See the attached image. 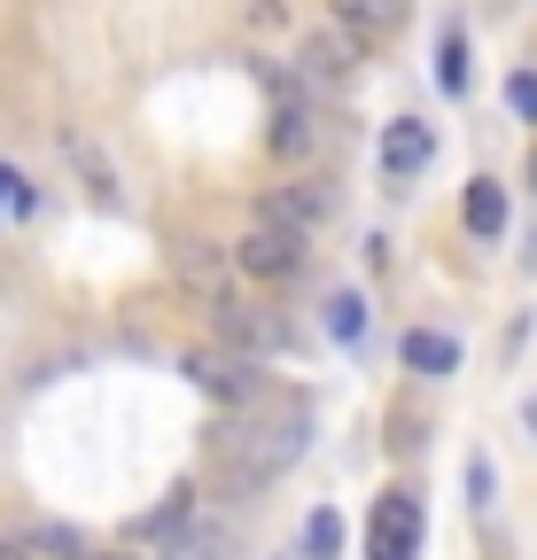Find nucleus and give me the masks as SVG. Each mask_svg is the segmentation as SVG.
Here are the masks:
<instances>
[{
	"label": "nucleus",
	"mask_w": 537,
	"mask_h": 560,
	"mask_svg": "<svg viewBox=\"0 0 537 560\" xmlns=\"http://www.w3.org/2000/svg\"><path fill=\"white\" fill-rule=\"evenodd\" d=\"M304 444H312V420H304V405H242V420L234 429H219L211 436V452H219V475L234 482V490H265L289 459H304Z\"/></svg>",
	"instance_id": "f257e3e1"
},
{
	"label": "nucleus",
	"mask_w": 537,
	"mask_h": 560,
	"mask_svg": "<svg viewBox=\"0 0 537 560\" xmlns=\"http://www.w3.org/2000/svg\"><path fill=\"white\" fill-rule=\"evenodd\" d=\"M421 537H429V506L413 490H382L366 514V560H421Z\"/></svg>",
	"instance_id": "f03ea898"
},
{
	"label": "nucleus",
	"mask_w": 537,
	"mask_h": 560,
	"mask_svg": "<svg viewBox=\"0 0 537 560\" xmlns=\"http://www.w3.org/2000/svg\"><path fill=\"white\" fill-rule=\"evenodd\" d=\"M304 234L296 226H273V219H249L242 242H234V272L242 280H296L304 272Z\"/></svg>",
	"instance_id": "7ed1b4c3"
},
{
	"label": "nucleus",
	"mask_w": 537,
	"mask_h": 560,
	"mask_svg": "<svg viewBox=\"0 0 537 560\" xmlns=\"http://www.w3.org/2000/svg\"><path fill=\"white\" fill-rule=\"evenodd\" d=\"M179 374L203 389V397H219V405H257L265 397V382H257V359H242V350H187L179 359Z\"/></svg>",
	"instance_id": "20e7f679"
},
{
	"label": "nucleus",
	"mask_w": 537,
	"mask_h": 560,
	"mask_svg": "<svg viewBox=\"0 0 537 560\" xmlns=\"http://www.w3.org/2000/svg\"><path fill=\"white\" fill-rule=\"evenodd\" d=\"M374 164H382V179H389V187L421 179V172L436 164V132H429L421 117H389V125H382V149H374Z\"/></svg>",
	"instance_id": "39448f33"
},
{
	"label": "nucleus",
	"mask_w": 537,
	"mask_h": 560,
	"mask_svg": "<svg viewBox=\"0 0 537 560\" xmlns=\"http://www.w3.org/2000/svg\"><path fill=\"white\" fill-rule=\"evenodd\" d=\"M359 62H366V47H359L343 24H319V32H304V62H296V79H304V94H312V86H343Z\"/></svg>",
	"instance_id": "423d86ee"
},
{
	"label": "nucleus",
	"mask_w": 537,
	"mask_h": 560,
	"mask_svg": "<svg viewBox=\"0 0 537 560\" xmlns=\"http://www.w3.org/2000/svg\"><path fill=\"white\" fill-rule=\"evenodd\" d=\"M211 319H219V342L242 350V359H273V350H289V327L265 312V304H234V296H226Z\"/></svg>",
	"instance_id": "0eeeda50"
},
{
	"label": "nucleus",
	"mask_w": 537,
	"mask_h": 560,
	"mask_svg": "<svg viewBox=\"0 0 537 560\" xmlns=\"http://www.w3.org/2000/svg\"><path fill=\"white\" fill-rule=\"evenodd\" d=\"M406 16H413V0H327V24H343L359 47L397 39V32H406Z\"/></svg>",
	"instance_id": "6e6552de"
},
{
	"label": "nucleus",
	"mask_w": 537,
	"mask_h": 560,
	"mask_svg": "<svg viewBox=\"0 0 537 560\" xmlns=\"http://www.w3.org/2000/svg\"><path fill=\"white\" fill-rule=\"evenodd\" d=\"M327 210H335V202H327V187H304V179H289V187H273V195L257 202V219H273V226H296V234L312 242V226L327 219Z\"/></svg>",
	"instance_id": "1a4fd4ad"
},
{
	"label": "nucleus",
	"mask_w": 537,
	"mask_h": 560,
	"mask_svg": "<svg viewBox=\"0 0 537 560\" xmlns=\"http://www.w3.org/2000/svg\"><path fill=\"white\" fill-rule=\"evenodd\" d=\"M397 359H406V374H421V382H444V374H459V335H444V327H406Z\"/></svg>",
	"instance_id": "9d476101"
},
{
	"label": "nucleus",
	"mask_w": 537,
	"mask_h": 560,
	"mask_svg": "<svg viewBox=\"0 0 537 560\" xmlns=\"http://www.w3.org/2000/svg\"><path fill=\"white\" fill-rule=\"evenodd\" d=\"M234 522H219V514H195L179 537H164V560H234Z\"/></svg>",
	"instance_id": "9b49d317"
},
{
	"label": "nucleus",
	"mask_w": 537,
	"mask_h": 560,
	"mask_svg": "<svg viewBox=\"0 0 537 560\" xmlns=\"http://www.w3.org/2000/svg\"><path fill=\"white\" fill-rule=\"evenodd\" d=\"M459 219H467V234H476V242H499V234H506V187H499L491 172H476V179H467V195H459Z\"/></svg>",
	"instance_id": "f8f14e48"
},
{
	"label": "nucleus",
	"mask_w": 537,
	"mask_h": 560,
	"mask_svg": "<svg viewBox=\"0 0 537 560\" xmlns=\"http://www.w3.org/2000/svg\"><path fill=\"white\" fill-rule=\"evenodd\" d=\"M226 265H234V249H211V242H187V249H179V272H187V289L203 296L211 312L226 304Z\"/></svg>",
	"instance_id": "ddd939ff"
},
{
	"label": "nucleus",
	"mask_w": 537,
	"mask_h": 560,
	"mask_svg": "<svg viewBox=\"0 0 537 560\" xmlns=\"http://www.w3.org/2000/svg\"><path fill=\"white\" fill-rule=\"evenodd\" d=\"M366 327H374V312H366V296H359V289H335V296H327V335L343 342V350H359V342H366Z\"/></svg>",
	"instance_id": "4468645a"
},
{
	"label": "nucleus",
	"mask_w": 537,
	"mask_h": 560,
	"mask_svg": "<svg viewBox=\"0 0 537 560\" xmlns=\"http://www.w3.org/2000/svg\"><path fill=\"white\" fill-rule=\"evenodd\" d=\"M187 522H195V490H187V482H179V490H172V499H164V506H156V514H141V522H132V537H141V545H149V537H156V545H164V537H179V529H187Z\"/></svg>",
	"instance_id": "2eb2a0df"
},
{
	"label": "nucleus",
	"mask_w": 537,
	"mask_h": 560,
	"mask_svg": "<svg viewBox=\"0 0 537 560\" xmlns=\"http://www.w3.org/2000/svg\"><path fill=\"white\" fill-rule=\"evenodd\" d=\"M436 86L444 94H467V32L459 24H444V39H436Z\"/></svg>",
	"instance_id": "dca6fc26"
},
{
	"label": "nucleus",
	"mask_w": 537,
	"mask_h": 560,
	"mask_svg": "<svg viewBox=\"0 0 537 560\" xmlns=\"http://www.w3.org/2000/svg\"><path fill=\"white\" fill-rule=\"evenodd\" d=\"M335 552H343V514L319 506V514L304 522V552H296V560H335Z\"/></svg>",
	"instance_id": "f3484780"
},
{
	"label": "nucleus",
	"mask_w": 537,
	"mask_h": 560,
	"mask_svg": "<svg viewBox=\"0 0 537 560\" xmlns=\"http://www.w3.org/2000/svg\"><path fill=\"white\" fill-rule=\"evenodd\" d=\"M32 210H39V187H32L16 164H0V226H9V219H32Z\"/></svg>",
	"instance_id": "a211bd4d"
},
{
	"label": "nucleus",
	"mask_w": 537,
	"mask_h": 560,
	"mask_svg": "<svg viewBox=\"0 0 537 560\" xmlns=\"http://www.w3.org/2000/svg\"><path fill=\"white\" fill-rule=\"evenodd\" d=\"M71 156H79V172H86V179H94V195H102V202H109V195H117V172H109V164H102V156H94V140H71Z\"/></svg>",
	"instance_id": "6ab92c4d"
},
{
	"label": "nucleus",
	"mask_w": 537,
	"mask_h": 560,
	"mask_svg": "<svg viewBox=\"0 0 537 560\" xmlns=\"http://www.w3.org/2000/svg\"><path fill=\"white\" fill-rule=\"evenodd\" d=\"M506 102H514L522 125H537V70H514V79H506Z\"/></svg>",
	"instance_id": "aec40b11"
},
{
	"label": "nucleus",
	"mask_w": 537,
	"mask_h": 560,
	"mask_svg": "<svg viewBox=\"0 0 537 560\" xmlns=\"http://www.w3.org/2000/svg\"><path fill=\"white\" fill-rule=\"evenodd\" d=\"M467 490H476V506H491V490H499V475H491V459H467Z\"/></svg>",
	"instance_id": "412c9836"
},
{
	"label": "nucleus",
	"mask_w": 537,
	"mask_h": 560,
	"mask_svg": "<svg viewBox=\"0 0 537 560\" xmlns=\"http://www.w3.org/2000/svg\"><path fill=\"white\" fill-rule=\"evenodd\" d=\"M79 560H132V552H94V545H86V552H79Z\"/></svg>",
	"instance_id": "4be33fe9"
},
{
	"label": "nucleus",
	"mask_w": 537,
	"mask_h": 560,
	"mask_svg": "<svg viewBox=\"0 0 537 560\" xmlns=\"http://www.w3.org/2000/svg\"><path fill=\"white\" fill-rule=\"evenodd\" d=\"M0 560H24V545H0Z\"/></svg>",
	"instance_id": "5701e85b"
},
{
	"label": "nucleus",
	"mask_w": 537,
	"mask_h": 560,
	"mask_svg": "<svg viewBox=\"0 0 537 560\" xmlns=\"http://www.w3.org/2000/svg\"><path fill=\"white\" fill-rule=\"evenodd\" d=\"M529 172H537V164H529Z\"/></svg>",
	"instance_id": "b1692460"
}]
</instances>
